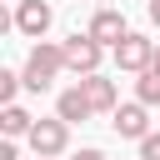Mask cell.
<instances>
[{"label":"cell","mask_w":160,"mask_h":160,"mask_svg":"<svg viewBox=\"0 0 160 160\" xmlns=\"http://www.w3.org/2000/svg\"><path fill=\"white\" fill-rule=\"evenodd\" d=\"M65 70V45H50V40H40L35 50H30V60H25V90H50V80Z\"/></svg>","instance_id":"1"},{"label":"cell","mask_w":160,"mask_h":160,"mask_svg":"<svg viewBox=\"0 0 160 160\" xmlns=\"http://www.w3.org/2000/svg\"><path fill=\"white\" fill-rule=\"evenodd\" d=\"M100 55H105V45H100L90 30H85V35L75 30V35L65 40V70H75V75H95V70H100Z\"/></svg>","instance_id":"2"},{"label":"cell","mask_w":160,"mask_h":160,"mask_svg":"<svg viewBox=\"0 0 160 160\" xmlns=\"http://www.w3.org/2000/svg\"><path fill=\"white\" fill-rule=\"evenodd\" d=\"M65 145H70V120H35L30 125V150L35 155H65Z\"/></svg>","instance_id":"3"},{"label":"cell","mask_w":160,"mask_h":160,"mask_svg":"<svg viewBox=\"0 0 160 160\" xmlns=\"http://www.w3.org/2000/svg\"><path fill=\"white\" fill-rule=\"evenodd\" d=\"M145 110H150L145 100L115 105V110H110V125H115V135H120V140H145V135H150V115H145Z\"/></svg>","instance_id":"4"},{"label":"cell","mask_w":160,"mask_h":160,"mask_svg":"<svg viewBox=\"0 0 160 160\" xmlns=\"http://www.w3.org/2000/svg\"><path fill=\"white\" fill-rule=\"evenodd\" d=\"M115 65H120V70H135V75L150 70V65H155V40H145V35L130 30V35L115 45Z\"/></svg>","instance_id":"5"},{"label":"cell","mask_w":160,"mask_h":160,"mask_svg":"<svg viewBox=\"0 0 160 160\" xmlns=\"http://www.w3.org/2000/svg\"><path fill=\"white\" fill-rule=\"evenodd\" d=\"M50 20H55V10H50L45 0H15V30H20V35L40 40V35L50 30Z\"/></svg>","instance_id":"6"},{"label":"cell","mask_w":160,"mask_h":160,"mask_svg":"<svg viewBox=\"0 0 160 160\" xmlns=\"http://www.w3.org/2000/svg\"><path fill=\"white\" fill-rule=\"evenodd\" d=\"M90 35H95L100 45H110V50H115V45L130 35V25H125V15H120V10H110V5H105V10H95V15H90Z\"/></svg>","instance_id":"7"},{"label":"cell","mask_w":160,"mask_h":160,"mask_svg":"<svg viewBox=\"0 0 160 160\" xmlns=\"http://www.w3.org/2000/svg\"><path fill=\"white\" fill-rule=\"evenodd\" d=\"M55 115L60 120H90L95 115V105H90V95H85V85H70V90H60V100H55Z\"/></svg>","instance_id":"8"},{"label":"cell","mask_w":160,"mask_h":160,"mask_svg":"<svg viewBox=\"0 0 160 160\" xmlns=\"http://www.w3.org/2000/svg\"><path fill=\"white\" fill-rule=\"evenodd\" d=\"M80 85H85V95H90L95 115H100V110H115V105H120V100H115V80H105L100 70H95V75H80Z\"/></svg>","instance_id":"9"},{"label":"cell","mask_w":160,"mask_h":160,"mask_svg":"<svg viewBox=\"0 0 160 160\" xmlns=\"http://www.w3.org/2000/svg\"><path fill=\"white\" fill-rule=\"evenodd\" d=\"M30 125H35L30 110H20V105H5V110H0V130H5L10 140H15V135H30Z\"/></svg>","instance_id":"10"},{"label":"cell","mask_w":160,"mask_h":160,"mask_svg":"<svg viewBox=\"0 0 160 160\" xmlns=\"http://www.w3.org/2000/svg\"><path fill=\"white\" fill-rule=\"evenodd\" d=\"M135 100L160 105V70H155V65H150V70H140V80H135Z\"/></svg>","instance_id":"11"},{"label":"cell","mask_w":160,"mask_h":160,"mask_svg":"<svg viewBox=\"0 0 160 160\" xmlns=\"http://www.w3.org/2000/svg\"><path fill=\"white\" fill-rule=\"evenodd\" d=\"M25 85V75H15V70H0V105H15V90Z\"/></svg>","instance_id":"12"},{"label":"cell","mask_w":160,"mask_h":160,"mask_svg":"<svg viewBox=\"0 0 160 160\" xmlns=\"http://www.w3.org/2000/svg\"><path fill=\"white\" fill-rule=\"evenodd\" d=\"M140 160H160V130H150L140 140Z\"/></svg>","instance_id":"13"},{"label":"cell","mask_w":160,"mask_h":160,"mask_svg":"<svg viewBox=\"0 0 160 160\" xmlns=\"http://www.w3.org/2000/svg\"><path fill=\"white\" fill-rule=\"evenodd\" d=\"M70 160H105V150H95V145H85V150H75Z\"/></svg>","instance_id":"14"},{"label":"cell","mask_w":160,"mask_h":160,"mask_svg":"<svg viewBox=\"0 0 160 160\" xmlns=\"http://www.w3.org/2000/svg\"><path fill=\"white\" fill-rule=\"evenodd\" d=\"M0 160H15V140H10V135L0 140Z\"/></svg>","instance_id":"15"},{"label":"cell","mask_w":160,"mask_h":160,"mask_svg":"<svg viewBox=\"0 0 160 160\" xmlns=\"http://www.w3.org/2000/svg\"><path fill=\"white\" fill-rule=\"evenodd\" d=\"M150 25H160V0H150Z\"/></svg>","instance_id":"16"},{"label":"cell","mask_w":160,"mask_h":160,"mask_svg":"<svg viewBox=\"0 0 160 160\" xmlns=\"http://www.w3.org/2000/svg\"><path fill=\"white\" fill-rule=\"evenodd\" d=\"M155 70H160V45H155Z\"/></svg>","instance_id":"17"},{"label":"cell","mask_w":160,"mask_h":160,"mask_svg":"<svg viewBox=\"0 0 160 160\" xmlns=\"http://www.w3.org/2000/svg\"><path fill=\"white\" fill-rule=\"evenodd\" d=\"M35 160H55V155H35Z\"/></svg>","instance_id":"18"}]
</instances>
